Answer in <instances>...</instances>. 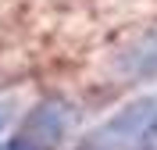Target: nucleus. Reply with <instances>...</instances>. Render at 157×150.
I'll use <instances>...</instances> for the list:
<instances>
[{"label": "nucleus", "instance_id": "nucleus-1", "mask_svg": "<svg viewBox=\"0 0 157 150\" xmlns=\"http://www.w3.org/2000/svg\"><path fill=\"white\" fill-rule=\"evenodd\" d=\"M154 107H157V100H136V104H128L125 111H118L107 125H100L93 136H86L75 150H132L143 121L150 118Z\"/></svg>", "mask_w": 157, "mask_h": 150}, {"label": "nucleus", "instance_id": "nucleus-2", "mask_svg": "<svg viewBox=\"0 0 157 150\" xmlns=\"http://www.w3.org/2000/svg\"><path fill=\"white\" fill-rule=\"evenodd\" d=\"M71 125H75V107H71L68 100H61V97H47V100H39L36 107L29 111L21 132L29 140H36L39 147L57 150L64 143V136L71 132Z\"/></svg>", "mask_w": 157, "mask_h": 150}, {"label": "nucleus", "instance_id": "nucleus-3", "mask_svg": "<svg viewBox=\"0 0 157 150\" xmlns=\"http://www.w3.org/2000/svg\"><path fill=\"white\" fill-rule=\"evenodd\" d=\"M118 71H121L125 79H154L157 75V29L143 32V36L118 57Z\"/></svg>", "mask_w": 157, "mask_h": 150}, {"label": "nucleus", "instance_id": "nucleus-4", "mask_svg": "<svg viewBox=\"0 0 157 150\" xmlns=\"http://www.w3.org/2000/svg\"><path fill=\"white\" fill-rule=\"evenodd\" d=\"M132 150H157V107L150 111V118L143 121V129H139Z\"/></svg>", "mask_w": 157, "mask_h": 150}, {"label": "nucleus", "instance_id": "nucleus-5", "mask_svg": "<svg viewBox=\"0 0 157 150\" xmlns=\"http://www.w3.org/2000/svg\"><path fill=\"white\" fill-rule=\"evenodd\" d=\"M0 150H47V147H39L36 140H29L25 132H18L14 140H7V143H0Z\"/></svg>", "mask_w": 157, "mask_h": 150}, {"label": "nucleus", "instance_id": "nucleus-6", "mask_svg": "<svg viewBox=\"0 0 157 150\" xmlns=\"http://www.w3.org/2000/svg\"><path fill=\"white\" fill-rule=\"evenodd\" d=\"M7 121H11V104H7V100H0V132H4Z\"/></svg>", "mask_w": 157, "mask_h": 150}]
</instances>
